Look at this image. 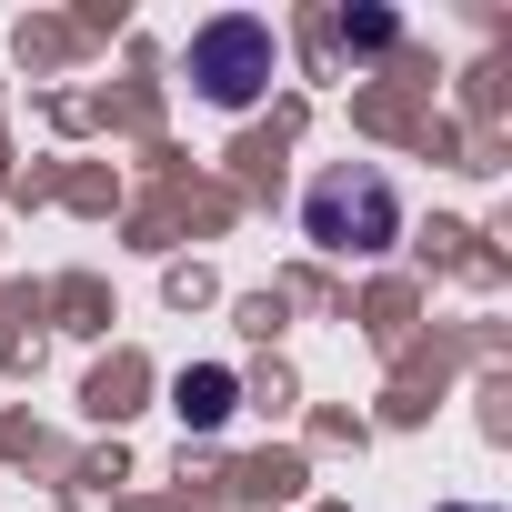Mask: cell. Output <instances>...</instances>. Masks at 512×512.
<instances>
[{"label": "cell", "instance_id": "4", "mask_svg": "<svg viewBox=\"0 0 512 512\" xmlns=\"http://www.w3.org/2000/svg\"><path fill=\"white\" fill-rule=\"evenodd\" d=\"M332 41H362V51H372V41H392V21H382V11H342Z\"/></svg>", "mask_w": 512, "mask_h": 512}, {"label": "cell", "instance_id": "1", "mask_svg": "<svg viewBox=\"0 0 512 512\" xmlns=\"http://www.w3.org/2000/svg\"><path fill=\"white\" fill-rule=\"evenodd\" d=\"M302 231L322 251H392L402 241V191L372 171V161H342L302 191Z\"/></svg>", "mask_w": 512, "mask_h": 512}, {"label": "cell", "instance_id": "5", "mask_svg": "<svg viewBox=\"0 0 512 512\" xmlns=\"http://www.w3.org/2000/svg\"><path fill=\"white\" fill-rule=\"evenodd\" d=\"M452 512H472V502H452Z\"/></svg>", "mask_w": 512, "mask_h": 512}, {"label": "cell", "instance_id": "2", "mask_svg": "<svg viewBox=\"0 0 512 512\" xmlns=\"http://www.w3.org/2000/svg\"><path fill=\"white\" fill-rule=\"evenodd\" d=\"M191 81H201L221 111L262 101V81H272V21H251V11L201 21V31H191Z\"/></svg>", "mask_w": 512, "mask_h": 512}, {"label": "cell", "instance_id": "3", "mask_svg": "<svg viewBox=\"0 0 512 512\" xmlns=\"http://www.w3.org/2000/svg\"><path fill=\"white\" fill-rule=\"evenodd\" d=\"M171 412H181L191 432H221V422H231V372H181V382H171Z\"/></svg>", "mask_w": 512, "mask_h": 512}]
</instances>
